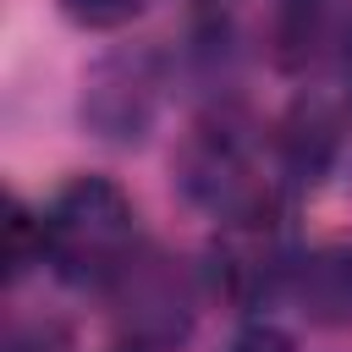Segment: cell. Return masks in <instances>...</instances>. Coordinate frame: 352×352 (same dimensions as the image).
<instances>
[{"instance_id":"5","label":"cell","mask_w":352,"mask_h":352,"mask_svg":"<svg viewBox=\"0 0 352 352\" xmlns=\"http://www.w3.org/2000/svg\"><path fill=\"white\" fill-rule=\"evenodd\" d=\"M346 77H352V50H346Z\"/></svg>"},{"instance_id":"3","label":"cell","mask_w":352,"mask_h":352,"mask_svg":"<svg viewBox=\"0 0 352 352\" xmlns=\"http://www.w3.org/2000/svg\"><path fill=\"white\" fill-rule=\"evenodd\" d=\"M60 11L82 28H116V22L138 16V0H60Z\"/></svg>"},{"instance_id":"4","label":"cell","mask_w":352,"mask_h":352,"mask_svg":"<svg viewBox=\"0 0 352 352\" xmlns=\"http://www.w3.org/2000/svg\"><path fill=\"white\" fill-rule=\"evenodd\" d=\"M226 352H292V336L275 330V324H248Z\"/></svg>"},{"instance_id":"1","label":"cell","mask_w":352,"mask_h":352,"mask_svg":"<svg viewBox=\"0 0 352 352\" xmlns=\"http://www.w3.org/2000/svg\"><path fill=\"white\" fill-rule=\"evenodd\" d=\"M132 253V204L104 176L72 182L44 214V258L66 280H110Z\"/></svg>"},{"instance_id":"2","label":"cell","mask_w":352,"mask_h":352,"mask_svg":"<svg viewBox=\"0 0 352 352\" xmlns=\"http://www.w3.org/2000/svg\"><path fill=\"white\" fill-rule=\"evenodd\" d=\"M302 297L324 324H346L352 319V248H324L314 253V264L302 270Z\"/></svg>"},{"instance_id":"6","label":"cell","mask_w":352,"mask_h":352,"mask_svg":"<svg viewBox=\"0 0 352 352\" xmlns=\"http://www.w3.org/2000/svg\"><path fill=\"white\" fill-rule=\"evenodd\" d=\"M121 352H138V346H121Z\"/></svg>"}]
</instances>
